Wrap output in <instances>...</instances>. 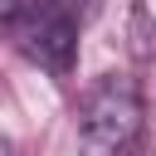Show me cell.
<instances>
[{
	"instance_id": "obj_1",
	"label": "cell",
	"mask_w": 156,
	"mask_h": 156,
	"mask_svg": "<svg viewBox=\"0 0 156 156\" xmlns=\"http://www.w3.org/2000/svg\"><path fill=\"white\" fill-rule=\"evenodd\" d=\"M141 136V93L132 78L107 73L78 102V151L83 156H127Z\"/></svg>"
},
{
	"instance_id": "obj_2",
	"label": "cell",
	"mask_w": 156,
	"mask_h": 156,
	"mask_svg": "<svg viewBox=\"0 0 156 156\" xmlns=\"http://www.w3.org/2000/svg\"><path fill=\"white\" fill-rule=\"evenodd\" d=\"M78 5L73 0H24L15 15V44L24 58L49 68L54 78L73 73L78 58Z\"/></svg>"
},
{
	"instance_id": "obj_3",
	"label": "cell",
	"mask_w": 156,
	"mask_h": 156,
	"mask_svg": "<svg viewBox=\"0 0 156 156\" xmlns=\"http://www.w3.org/2000/svg\"><path fill=\"white\" fill-rule=\"evenodd\" d=\"M20 5H24V0H0V24H15V15H20Z\"/></svg>"
}]
</instances>
